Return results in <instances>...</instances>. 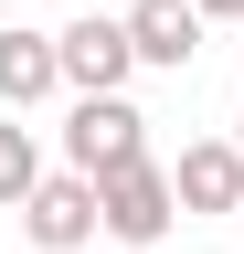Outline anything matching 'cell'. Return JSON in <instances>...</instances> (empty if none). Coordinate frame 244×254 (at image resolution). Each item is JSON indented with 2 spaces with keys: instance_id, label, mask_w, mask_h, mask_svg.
<instances>
[{
  "instance_id": "30bf717a",
  "label": "cell",
  "mask_w": 244,
  "mask_h": 254,
  "mask_svg": "<svg viewBox=\"0 0 244 254\" xmlns=\"http://www.w3.org/2000/svg\"><path fill=\"white\" fill-rule=\"evenodd\" d=\"M234 148H244V117H234Z\"/></svg>"
},
{
  "instance_id": "9c48e42d",
  "label": "cell",
  "mask_w": 244,
  "mask_h": 254,
  "mask_svg": "<svg viewBox=\"0 0 244 254\" xmlns=\"http://www.w3.org/2000/svg\"><path fill=\"white\" fill-rule=\"evenodd\" d=\"M202 21H244V0H202Z\"/></svg>"
},
{
  "instance_id": "6da1fadb",
  "label": "cell",
  "mask_w": 244,
  "mask_h": 254,
  "mask_svg": "<svg viewBox=\"0 0 244 254\" xmlns=\"http://www.w3.org/2000/svg\"><path fill=\"white\" fill-rule=\"evenodd\" d=\"M138 159H149V117L128 106V95H75V117H64V170L106 180V170H138Z\"/></svg>"
},
{
  "instance_id": "3957f363",
  "label": "cell",
  "mask_w": 244,
  "mask_h": 254,
  "mask_svg": "<svg viewBox=\"0 0 244 254\" xmlns=\"http://www.w3.org/2000/svg\"><path fill=\"white\" fill-rule=\"evenodd\" d=\"M96 201H106V233H117V244H160L170 222H180V190H170V170H160V159L106 170V180H96Z\"/></svg>"
},
{
  "instance_id": "7a4b0ae2",
  "label": "cell",
  "mask_w": 244,
  "mask_h": 254,
  "mask_svg": "<svg viewBox=\"0 0 244 254\" xmlns=\"http://www.w3.org/2000/svg\"><path fill=\"white\" fill-rule=\"evenodd\" d=\"M21 233H32L43 254H75V244H96V233H106V201H96V180H85V170H43V190L21 201Z\"/></svg>"
},
{
  "instance_id": "52a82bcc",
  "label": "cell",
  "mask_w": 244,
  "mask_h": 254,
  "mask_svg": "<svg viewBox=\"0 0 244 254\" xmlns=\"http://www.w3.org/2000/svg\"><path fill=\"white\" fill-rule=\"evenodd\" d=\"M64 85V43L53 32H0V106H43V95Z\"/></svg>"
},
{
  "instance_id": "8992f818",
  "label": "cell",
  "mask_w": 244,
  "mask_h": 254,
  "mask_svg": "<svg viewBox=\"0 0 244 254\" xmlns=\"http://www.w3.org/2000/svg\"><path fill=\"white\" fill-rule=\"evenodd\" d=\"M128 43H138V64H160V74H180V64L202 53V0H128Z\"/></svg>"
},
{
  "instance_id": "277c9868",
  "label": "cell",
  "mask_w": 244,
  "mask_h": 254,
  "mask_svg": "<svg viewBox=\"0 0 244 254\" xmlns=\"http://www.w3.org/2000/svg\"><path fill=\"white\" fill-rule=\"evenodd\" d=\"M53 43H64V85L75 95H128V74H138V43H128V21H64L53 32Z\"/></svg>"
},
{
  "instance_id": "ba28073f",
  "label": "cell",
  "mask_w": 244,
  "mask_h": 254,
  "mask_svg": "<svg viewBox=\"0 0 244 254\" xmlns=\"http://www.w3.org/2000/svg\"><path fill=\"white\" fill-rule=\"evenodd\" d=\"M32 190H43V148H32L21 117H0V212H21Z\"/></svg>"
},
{
  "instance_id": "5b68a950",
  "label": "cell",
  "mask_w": 244,
  "mask_h": 254,
  "mask_svg": "<svg viewBox=\"0 0 244 254\" xmlns=\"http://www.w3.org/2000/svg\"><path fill=\"white\" fill-rule=\"evenodd\" d=\"M170 190H180V212H191V222L234 212V201H244V148H234V138H191V148L170 159Z\"/></svg>"
}]
</instances>
